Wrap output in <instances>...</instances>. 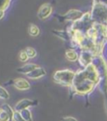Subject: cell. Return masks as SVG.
Returning <instances> with one entry per match:
<instances>
[{
  "label": "cell",
  "instance_id": "obj_1",
  "mask_svg": "<svg viewBox=\"0 0 107 121\" xmlns=\"http://www.w3.org/2000/svg\"><path fill=\"white\" fill-rule=\"evenodd\" d=\"M96 86L97 85L95 83H93L87 78L85 72L83 69H80L75 72L73 84L70 87V89H72L73 93L76 95H85L92 92Z\"/></svg>",
  "mask_w": 107,
  "mask_h": 121
},
{
  "label": "cell",
  "instance_id": "obj_2",
  "mask_svg": "<svg viewBox=\"0 0 107 121\" xmlns=\"http://www.w3.org/2000/svg\"><path fill=\"white\" fill-rule=\"evenodd\" d=\"M75 76V72L70 69L58 70L53 76L54 81L62 86L71 87L73 84L74 78Z\"/></svg>",
  "mask_w": 107,
  "mask_h": 121
},
{
  "label": "cell",
  "instance_id": "obj_3",
  "mask_svg": "<svg viewBox=\"0 0 107 121\" xmlns=\"http://www.w3.org/2000/svg\"><path fill=\"white\" fill-rule=\"evenodd\" d=\"M90 14L94 23L107 24V4L93 3Z\"/></svg>",
  "mask_w": 107,
  "mask_h": 121
},
{
  "label": "cell",
  "instance_id": "obj_4",
  "mask_svg": "<svg viewBox=\"0 0 107 121\" xmlns=\"http://www.w3.org/2000/svg\"><path fill=\"white\" fill-rule=\"evenodd\" d=\"M93 24H94V21L91 18L90 13L87 12L85 13L80 19L72 23V24L70 25V28L73 30L80 31L84 34H86V32L93 26Z\"/></svg>",
  "mask_w": 107,
  "mask_h": 121
},
{
  "label": "cell",
  "instance_id": "obj_5",
  "mask_svg": "<svg viewBox=\"0 0 107 121\" xmlns=\"http://www.w3.org/2000/svg\"><path fill=\"white\" fill-rule=\"evenodd\" d=\"M94 58H95V55L90 50H81L80 53L79 54V64L83 68H85L88 65L92 64Z\"/></svg>",
  "mask_w": 107,
  "mask_h": 121
},
{
  "label": "cell",
  "instance_id": "obj_6",
  "mask_svg": "<svg viewBox=\"0 0 107 121\" xmlns=\"http://www.w3.org/2000/svg\"><path fill=\"white\" fill-rule=\"evenodd\" d=\"M82 12L78 9H71V10L68 11L65 14L62 15V16H57L59 18V21L63 22V21H70L72 23L77 21V20L80 19L83 16Z\"/></svg>",
  "mask_w": 107,
  "mask_h": 121
},
{
  "label": "cell",
  "instance_id": "obj_7",
  "mask_svg": "<svg viewBox=\"0 0 107 121\" xmlns=\"http://www.w3.org/2000/svg\"><path fill=\"white\" fill-rule=\"evenodd\" d=\"M53 12V7L50 4H44L40 6L37 13L38 18L41 20H45L51 15Z\"/></svg>",
  "mask_w": 107,
  "mask_h": 121
},
{
  "label": "cell",
  "instance_id": "obj_8",
  "mask_svg": "<svg viewBox=\"0 0 107 121\" xmlns=\"http://www.w3.org/2000/svg\"><path fill=\"white\" fill-rule=\"evenodd\" d=\"M37 104H38V102L35 101V100H31V99H23L18 101V103L15 104L14 110L20 112V111L23 110V109H29V107L34 106V105H36Z\"/></svg>",
  "mask_w": 107,
  "mask_h": 121
},
{
  "label": "cell",
  "instance_id": "obj_9",
  "mask_svg": "<svg viewBox=\"0 0 107 121\" xmlns=\"http://www.w3.org/2000/svg\"><path fill=\"white\" fill-rule=\"evenodd\" d=\"M45 74H46V71H45V69L39 66L38 68H36L35 69H34L32 72H30L26 75L28 78H32V79H39V78L45 76Z\"/></svg>",
  "mask_w": 107,
  "mask_h": 121
},
{
  "label": "cell",
  "instance_id": "obj_10",
  "mask_svg": "<svg viewBox=\"0 0 107 121\" xmlns=\"http://www.w3.org/2000/svg\"><path fill=\"white\" fill-rule=\"evenodd\" d=\"M14 87L19 90H27L30 89V84L27 79L24 78H17L13 82Z\"/></svg>",
  "mask_w": 107,
  "mask_h": 121
},
{
  "label": "cell",
  "instance_id": "obj_11",
  "mask_svg": "<svg viewBox=\"0 0 107 121\" xmlns=\"http://www.w3.org/2000/svg\"><path fill=\"white\" fill-rule=\"evenodd\" d=\"M39 66L35 64H26L24 65H23L20 68L17 69V71L20 73H23V74H28L30 72H32L34 69H35L36 68H38Z\"/></svg>",
  "mask_w": 107,
  "mask_h": 121
},
{
  "label": "cell",
  "instance_id": "obj_12",
  "mask_svg": "<svg viewBox=\"0 0 107 121\" xmlns=\"http://www.w3.org/2000/svg\"><path fill=\"white\" fill-rule=\"evenodd\" d=\"M65 58L70 62H75L78 60L79 59V54L74 48H70V49L66 50L65 52Z\"/></svg>",
  "mask_w": 107,
  "mask_h": 121
},
{
  "label": "cell",
  "instance_id": "obj_13",
  "mask_svg": "<svg viewBox=\"0 0 107 121\" xmlns=\"http://www.w3.org/2000/svg\"><path fill=\"white\" fill-rule=\"evenodd\" d=\"M54 34H55L57 37L60 38L61 39L64 40V41H70L71 40V37H70V34L67 32V30H53L52 31Z\"/></svg>",
  "mask_w": 107,
  "mask_h": 121
},
{
  "label": "cell",
  "instance_id": "obj_14",
  "mask_svg": "<svg viewBox=\"0 0 107 121\" xmlns=\"http://www.w3.org/2000/svg\"><path fill=\"white\" fill-rule=\"evenodd\" d=\"M28 32H29V35L32 36V37H37L40 33V30H39V27L37 25L34 24V23H30L29 26V29H28Z\"/></svg>",
  "mask_w": 107,
  "mask_h": 121
},
{
  "label": "cell",
  "instance_id": "obj_15",
  "mask_svg": "<svg viewBox=\"0 0 107 121\" xmlns=\"http://www.w3.org/2000/svg\"><path fill=\"white\" fill-rule=\"evenodd\" d=\"M1 109H2L3 111H4V112L8 113V114L10 115V117L13 119V116L14 114L15 110H13V109L9 104H3L2 106H1Z\"/></svg>",
  "mask_w": 107,
  "mask_h": 121
},
{
  "label": "cell",
  "instance_id": "obj_16",
  "mask_svg": "<svg viewBox=\"0 0 107 121\" xmlns=\"http://www.w3.org/2000/svg\"><path fill=\"white\" fill-rule=\"evenodd\" d=\"M22 116L24 119L25 121H33V116H32V113L29 110V109H23V110L20 111Z\"/></svg>",
  "mask_w": 107,
  "mask_h": 121
},
{
  "label": "cell",
  "instance_id": "obj_17",
  "mask_svg": "<svg viewBox=\"0 0 107 121\" xmlns=\"http://www.w3.org/2000/svg\"><path fill=\"white\" fill-rule=\"evenodd\" d=\"M24 50H25L27 55H28V57H29V59H34V58H35L36 55H37V52H36V50L34 49V48L28 47V48H26Z\"/></svg>",
  "mask_w": 107,
  "mask_h": 121
},
{
  "label": "cell",
  "instance_id": "obj_18",
  "mask_svg": "<svg viewBox=\"0 0 107 121\" xmlns=\"http://www.w3.org/2000/svg\"><path fill=\"white\" fill-rule=\"evenodd\" d=\"M9 97H10V95H9V93L8 92L7 89L0 85V99H9Z\"/></svg>",
  "mask_w": 107,
  "mask_h": 121
},
{
  "label": "cell",
  "instance_id": "obj_19",
  "mask_svg": "<svg viewBox=\"0 0 107 121\" xmlns=\"http://www.w3.org/2000/svg\"><path fill=\"white\" fill-rule=\"evenodd\" d=\"M12 0H0V10L5 11L10 5Z\"/></svg>",
  "mask_w": 107,
  "mask_h": 121
},
{
  "label": "cell",
  "instance_id": "obj_20",
  "mask_svg": "<svg viewBox=\"0 0 107 121\" xmlns=\"http://www.w3.org/2000/svg\"><path fill=\"white\" fill-rule=\"evenodd\" d=\"M11 119H12V118L10 117V115L8 113L1 110V112H0V121H10Z\"/></svg>",
  "mask_w": 107,
  "mask_h": 121
},
{
  "label": "cell",
  "instance_id": "obj_21",
  "mask_svg": "<svg viewBox=\"0 0 107 121\" xmlns=\"http://www.w3.org/2000/svg\"><path fill=\"white\" fill-rule=\"evenodd\" d=\"M12 119L13 121H25L24 119L23 118V116H22L21 113L18 112V111H15Z\"/></svg>",
  "mask_w": 107,
  "mask_h": 121
},
{
  "label": "cell",
  "instance_id": "obj_22",
  "mask_svg": "<svg viewBox=\"0 0 107 121\" xmlns=\"http://www.w3.org/2000/svg\"><path fill=\"white\" fill-rule=\"evenodd\" d=\"M29 58L27 55L25 50H22L19 53V60L21 61V62H27V61L29 60Z\"/></svg>",
  "mask_w": 107,
  "mask_h": 121
},
{
  "label": "cell",
  "instance_id": "obj_23",
  "mask_svg": "<svg viewBox=\"0 0 107 121\" xmlns=\"http://www.w3.org/2000/svg\"><path fill=\"white\" fill-rule=\"evenodd\" d=\"M60 121H78L75 118L71 117V116H67V117H64L61 119Z\"/></svg>",
  "mask_w": 107,
  "mask_h": 121
},
{
  "label": "cell",
  "instance_id": "obj_24",
  "mask_svg": "<svg viewBox=\"0 0 107 121\" xmlns=\"http://www.w3.org/2000/svg\"><path fill=\"white\" fill-rule=\"evenodd\" d=\"M93 3H97V4H107V0H93Z\"/></svg>",
  "mask_w": 107,
  "mask_h": 121
},
{
  "label": "cell",
  "instance_id": "obj_25",
  "mask_svg": "<svg viewBox=\"0 0 107 121\" xmlns=\"http://www.w3.org/2000/svg\"><path fill=\"white\" fill-rule=\"evenodd\" d=\"M4 17V10H0V20L2 19Z\"/></svg>",
  "mask_w": 107,
  "mask_h": 121
},
{
  "label": "cell",
  "instance_id": "obj_26",
  "mask_svg": "<svg viewBox=\"0 0 107 121\" xmlns=\"http://www.w3.org/2000/svg\"><path fill=\"white\" fill-rule=\"evenodd\" d=\"M1 110H2V109H1V107H0V112H1Z\"/></svg>",
  "mask_w": 107,
  "mask_h": 121
}]
</instances>
